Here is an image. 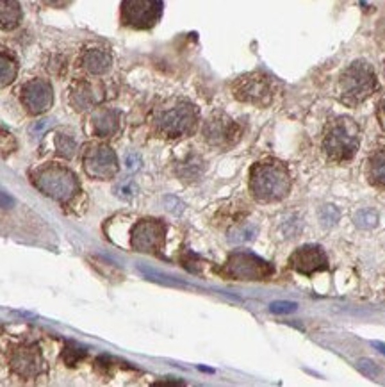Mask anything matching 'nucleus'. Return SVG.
Here are the masks:
<instances>
[{
	"label": "nucleus",
	"mask_w": 385,
	"mask_h": 387,
	"mask_svg": "<svg viewBox=\"0 0 385 387\" xmlns=\"http://www.w3.org/2000/svg\"><path fill=\"white\" fill-rule=\"evenodd\" d=\"M289 264L293 270L301 275H312L316 271L328 270L327 253L319 245H303L296 248L289 257Z\"/></svg>",
	"instance_id": "ddd939ff"
},
{
	"label": "nucleus",
	"mask_w": 385,
	"mask_h": 387,
	"mask_svg": "<svg viewBox=\"0 0 385 387\" xmlns=\"http://www.w3.org/2000/svg\"><path fill=\"white\" fill-rule=\"evenodd\" d=\"M380 118H382V123L385 127V99L380 102Z\"/></svg>",
	"instance_id": "2f4dec72"
},
{
	"label": "nucleus",
	"mask_w": 385,
	"mask_h": 387,
	"mask_svg": "<svg viewBox=\"0 0 385 387\" xmlns=\"http://www.w3.org/2000/svg\"><path fill=\"white\" fill-rule=\"evenodd\" d=\"M66 0H50L49 4H52V5H63Z\"/></svg>",
	"instance_id": "72a5a7b5"
},
{
	"label": "nucleus",
	"mask_w": 385,
	"mask_h": 387,
	"mask_svg": "<svg viewBox=\"0 0 385 387\" xmlns=\"http://www.w3.org/2000/svg\"><path fill=\"white\" fill-rule=\"evenodd\" d=\"M234 95L247 104L268 105L275 97V84L264 73H248L234 82Z\"/></svg>",
	"instance_id": "0eeeda50"
},
{
	"label": "nucleus",
	"mask_w": 385,
	"mask_h": 387,
	"mask_svg": "<svg viewBox=\"0 0 385 387\" xmlns=\"http://www.w3.org/2000/svg\"><path fill=\"white\" fill-rule=\"evenodd\" d=\"M162 14L161 0H123L121 2V22L127 27L147 31L152 29Z\"/></svg>",
	"instance_id": "6e6552de"
},
{
	"label": "nucleus",
	"mask_w": 385,
	"mask_h": 387,
	"mask_svg": "<svg viewBox=\"0 0 385 387\" xmlns=\"http://www.w3.org/2000/svg\"><path fill=\"white\" fill-rule=\"evenodd\" d=\"M357 368L360 369V373H364L366 377L369 378H376L378 375H380V368L373 362V360L369 359H360L357 362Z\"/></svg>",
	"instance_id": "393cba45"
},
{
	"label": "nucleus",
	"mask_w": 385,
	"mask_h": 387,
	"mask_svg": "<svg viewBox=\"0 0 385 387\" xmlns=\"http://www.w3.org/2000/svg\"><path fill=\"white\" fill-rule=\"evenodd\" d=\"M116 195L120 197V199L123 200H130L132 197H134L136 193H138V188H136L134 182H130V180H127V182H121V184L116 186Z\"/></svg>",
	"instance_id": "a878e982"
},
{
	"label": "nucleus",
	"mask_w": 385,
	"mask_h": 387,
	"mask_svg": "<svg viewBox=\"0 0 385 387\" xmlns=\"http://www.w3.org/2000/svg\"><path fill=\"white\" fill-rule=\"evenodd\" d=\"M198 113L191 102L180 100L170 108L161 109L153 116V127L159 134L166 138H180V136L191 134L197 127Z\"/></svg>",
	"instance_id": "39448f33"
},
{
	"label": "nucleus",
	"mask_w": 385,
	"mask_h": 387,
	"mask_svg": "<svg viewBox=\"0 0 385 387\" xmlns=\"http://www.w3.org/2000/svg\"><path fill=\"white\" fill-rule=\"evenodd\" d=\"M291 189V175L284 162L277 159L257 162L250 171V191L259 202L282 200Z\"/></svg>",
	"instance_id": "f257e3e1"
},
{
	"label": "nucleus",
	"mask_w": 385,
	"mask_h": 387,
	"mask_svg": "<svg viewBox=\"0 0 385 387\" xmlns=\"http://www.w3.org/2000/svg\"><path fill=\"white\" fill-rule=\"evenodd\" d=\"M378 88L376 73L366 61H355L346 68L339 81V99L343 104L355 108L369 99Z\"/></svg>",
	"instance_id": "7ed1b4c3"
},
{
	"label": "nucleus",
	"mask_w": 385,
	"mask_h": 387,
	"mask_svg": "<svg viewBox=\"0 0 385 387\" xmlns=\"http://www.w3.org/2000/svg\"><path fill=\"white\" fill-rule=\"evenodd\" d=\"M257 229L250 223H243V225L234 227L232 230L229 232V239L232 243H247V241H251L256 238Z\"/></svg>",
	"instance_id": "412c9836"
},
{
	"label": "nucleus",
	"mask_w": 385,
	"mask_h": 387,
	"mask_svg": "<svg viewBox=\"0 0 385 387\" xmlns=\"http://www.w3.org/2000/svg\"><path fill=\"white\" fill-rule=\"evenodd\" d=\"M241 129L227 114H212L203 125V138L216 149H229L239 140Z\"/></svg>",
	"instance_id": "9b49d317"
},
{
	"label": "nucleus",
	"mask_w": 385,
	"mask_h": 387,
	"mask_svg": "<svg viewBox=\"0 0 385 387\" xmlns=\"http://www.w3.org/2000/svg\"><path fill=\"white\" fill-rule=\"evenodd\" d=\"M369 179L375 186L385 188V149H378L369 158Z\"/></svg>",
	"instance_id": "6ab92c4d"
},
{
	"label": "nucleus",
	"mask_w": 385,
	"mask_h": 387,
	"mask_svg": "<svg viewBox=\"0 0 385 387\" xmlns=\"http://www.w3.org/2000/svg\"><path fill=\"white\" fill-rule=\"evenodd\" d=\"M120 129V113L114 109H100L93 116V131L100 138H111Z\"/></svg>",
	"instance_id": "2eb2a0df"
},
{
	"label": "nucleus",
	"mask_w": 385,
	"mask_h": 387,
	"mask_svg": "<svg viewBox=\"0 0 385 387\" xmlns=\"http://www.w3.org/2000/svg\"><path fill=\"white\" fill-rule=\"evenodd\" d=\"M358 145H360V129L351 118L337 116L328 123L323 138V150L330 161L345 162L353 159Z\"/></svg>",
	"instance_id": "f03ea898"
},
{
	"label": "nucleus",
	"mask_w": 385,
	"mask_h": 387,
	"mask_svg": "<svg viewBox=\"0 0 385 387\" xmlns=\"http://www.w3.org/2000/svg\"><path fill=\"white\" fill-rule=\"evenodd\" d=\"M82 162L86 173L91 179L108 180L116 175L118 171L116 153L108 145H90L82 155Z\"/></svg>",
	"instance_id": "9d476101"
},
{
	"label": "nucleus",
	"mask_w": 385,
	"mask_h": 387,
	"mask_svg": "<svg viewBox=\"0 0 385 387\" xmlns=\"http://www.w3.org/2000/svg\"><path fill=\"white\" fill-rule=\"evenodd\" d=\"M32 182L41 193L58 202H70L79 193V180L72 170L61 164H45L32 173Z\"/></svg>",
	"instance_id": "20e7f679"
},
{
	"label": "nucleus",
	"mask_w": 385,
	"mask_h": 387,
	"mask_svg": "<svg viewBox=\"0 0 385 387\" xmlns=\"http://www.w3.org/2000/svg\"><path fill=\"white\" fill-rule=\"evenodd\" d=\"M43 357L34 345H23L11 353V369L22 378H36L43 371Z\"/></svg>",
	"instance_id": "4468645a"
},
{
	"label": "nucleus",
	"mask_w": 385,
	"mask_h": 387,
	"mask_svg": "<svg viewBox=\"0 0 385 387\" xmlns=\"http://www.w3.org/2000/svg\"><path fill=\"white\" fill-rule=\"evenodd\" d=\"M22 104L31 114H41L54 104V91L50 82L32 79L22 88Z\"/></svg>",
	"instance_id": "f8f14e48"
},
{
	"label": "nucleus",
	"mask_w": 385,
	"mask_h": 387,
	"mask_svg": "<svg viewBox=\"0 0 385 387\" xmlns=\"http://www.w3.org/2000/svg\"><path fill=\"white\" fill-rule=\"evenodd\" d=\"M18 72V66L14 63V59L11 55L0 52V88L11 84Z\"/></svg>",
	"instance_id": "aec40b11"
},
{
	"label": "nucleus",
	"mask_w": 385,
	"mask_h": 387,
	"mask_svg": "<svg viewBox=\"0 0 385 387\" xmlns=\"http://www.w3.org/2000/svg\"><path fill=\"white\" fill-rule=\"evenodd\" d=\"M339 218L340 212L336 205H325V208H321V211H319V220L323 221V225H336Z\"/></svg>",
	"instance_id": "b1692460"
},
{
	"label": "nucleus",
	"mask_w": 385,
	"mask_h": 387,
	"mask_svg": "<svg viewBox=\"0 0 385 387\" xmlns=\"http://www.w3.org/2000/svg\"><path fill=\"white\" fill-rule=\"evenodd\" d=\"M225 275L234 280H266L273 275V266L251 252H234L225 264Z\"/></svg>",
	"instance_id": "423d86ee"
},
{
	"label": "nucleus",
	"mask_w": 385,
	"mask_h": 387,
	"mask_svg": "<svg viewBox=\"0 0 385 387\" xmlns=\"http://www.w3.org/2000/svg\"><path fill=\"white\" fill-rule=\"evenodd\" d=\"M166 225L159 220L138 221L130 232V247L141 253H159L164 248Z\"/></svg>",
	"instance_id": "1a4fd4ad"
},
{
	"label": "nucleus",
	"mask_w": 385,
	"mask_h": 387,
	"mask_svg": "<svg viewBox=\"0 0 385 387\" xmlns=\"http://www.w3.org/2000/svg\"><path fill=\"white\" fill-rule=\"evenodd\" d=\"M125 166H127V170H130V171H136L139 166H141V159H139L138 153H129V155H127Z\"/></svg>",
	"instance_id": "c85d7f7f"
},
{
	"label": "nucleus",
	"mask_w": 385,
	"mask_h": 387,
	"mask_svg": "<svg viewBox=\"0 0 385 387\" xmlns=\"http://www.w3.org/2000/svg\"><path fill=\"white\" fill-rule=\"evenodd\" d=\"M13 203H14V200L11 199L10 195L0 189V208H2V209H11V208H13Z\"/></svg>",
	"instance_id": "7c9ffc66"
},
{
	"label": "nucleus",
	"mask_w": 385,
	"mask_h": 387,
	"mask_svg": "<svg viewBox=\"0 0 385 387\" xmlns=\"http://www.w3.org/2000/svg\"><path fill=\"white\" fill-rule=\"evenodd\" d=\"M112 58L105 49H88L82 54V66L88 73L102 75L111 68Z\"/></svg>",
	"instance_id": "dca6fc26"
},
{
	"label": "nucleus",
	"mask_w": 385,
	"mask_h": 387,
	"mask_svg": "<svg viewBox=\"0 0 385 387\" xmlns=\"http://www.w3.org/2000/svg\"><path fill=\"white\" fill-rule=\"evenodd\" d=\"M50 123H52V120H40V122H36L31 127V134L32 136L43 134V132H45L50 127Z\"/></svg>",
	"instance_id": "c756f323"
},
{
	"label": "nucleus",
	"mask_w": 385,
	"mask_h": 387,
	"mask_svg": "<svg viewBox=\"0 0 385 387\" xmlns=\"http://www.w3.org/2000/svg\"><path fill=\"white\" fill-rule=\"evenodd\" d=\"M102 99L99 93H97V88L90 82H77L72 88V93H70V100H72V105L77 111H88L91 105H95L99 100Z\"/></svg>",
	"instance_id": "f3484780"
},
{
	"label": "nucleus",
	"mask_w": 385,
	"mask_h": 387,
	"mask_svg": "<svg viewBox=\"0 0 385 387\" xmlns=\"http://www.w3.org/2000/svg\"><path fill=\"white\" fill-rule=\"evenodd\" d=\"M373 347H375V348H378V350H380V351H382V353H384V355H385V345H384V342H380V341H375V342H373Z\"/></svg>",
	"instance_id": "473e14b6"
},
{
	"label": "nucleus",
	"mask_w": 385,
	"mask_h": 387,
	"mask_svg": "<svg viewBox=\"0 0 385 387\" xmlns=\"http://www.w3.org/2000/svg\"><path fill=\"white\" fill-rule=\"evenodd\" d=\"M55 149H58L59 155H63V158H72L73 153H75V140L70 138V136H64V134H59L55 138Z\"/></svg>",
	"instance_id": "4be33fe9"
},
{
	"label": "nucleus",
	"mask_w": 385,
	"mask_h": 387,
	"mask_svg": "<svg viewBox=\"0 0 385 387\" xmlns=\"http://www.w3.org/2000/svg\"><path fill=\"white\" fill-rule=\"evenodd\" d=\"M296 303L295 302H273L269 305L271 312H277V314H286V312L296 311Z\"/></svg>",
	"instance_id": "bb28decb"
},
{
	"label": "nucleus",
	"mask_w": 385,
	"mask_h": 387,
	"mask_svg": "<svg viewBox=\"0 0 385 387\" xmlns=\"http://www.w3.org/2000/svg\"><path fill=\"white\" fill-rule=\"evenodd\" d=\"M22 20V8L16 0H0V29L11 31Z\"/></svg>",
	"instance_id": "a211bd4d"
},
{
	"label": "nucleus",
	"mask_w": 385,
	"mask_h": 387,
	"mask_svg": "<svg viewBox=\"0 0 385 387\" xmlns=\"http://www.w3.org/2000/svg\"><path fill=\"white\" fill-rule=\"evenodd\" d=\"M355 223L360 229H373L378 223V214L373 209H362L355 214Z\"/></svg>",
	"instance_id": "5701e85b"
},
{
	"label": "nucleus",
	"mask_w": 385,
	"mask_h": 387,
	"mask_svg": "<svg viewBox=\"0 0 385 387\" xmlns=\"http://www.w3.org/2000/svg\"><path fill=\"white\" fill-rule=\"evenodd\" d=\"M82 357H84V351H77L75 353L73 348H66V350H64V359H66V362L70 366H75L77 360L82 359Z\"/></svg>",
	"instance_id": "cd10ccee"
}]
</instances>
